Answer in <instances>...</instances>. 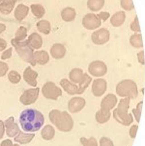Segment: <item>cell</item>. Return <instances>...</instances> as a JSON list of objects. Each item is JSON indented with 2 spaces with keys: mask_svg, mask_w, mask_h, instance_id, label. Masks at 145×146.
<instances>
[{
  "mask_svg": "<svg viewBox=\"0 0 145 146\" xmlns=\"http://www.w3.org/2000/svg\"><path fill=\"white\" fill-rule=\"evenodd\" d=\"M126 20V14L123 11L117 12L111 17L110 22L114 27H118L121 26L125 22Z\"/></svg>",
  "mask_w": 145,
  "mask_h": 146,
  "instance_id": "cell-18",
  "label": "cell"
},
{
  "mask_svg": "<svg viewBox=\"0 0 145 146\" xmlns=\"http://www.w3.org/2000/svg\"><path fill=\"white\" fill-rule=\"evenodd\" d=\"M82 24L86 29L93 30L101 25V20L97 15L93 13H88L85 15L82 20Z\"/></svg>",
  "mask_w": 145,
  "mask_h": 146,
  "instance_id": "cell-9",
  "label": "cell"
},
{
  "mask_svg": "<svg viewBox=\"0 0 145 146\" xmlns=\"http://www.w3.org/2000/svg\"><path fill=\"white\" fill-rule=\"evenodd\" d=\"M17 0H3L0 4V12L3 14L10 13L14 7Z\"/></svg>",
  "mask_w": 145,
  "mask_h": 146,
  "instance_id": "cell-20",
  "label": "cell"
},
{
  "mask_svg": "<svg viewBox=\"0 0 145 146\" xmlns=\"http://www.w3.org/2000/svg\"><path fill=\"white\" fill-rule=\"evenodd\" d=\"M44 121V117L41 112L32 109L23 111L20 117L21 127L26 132H36L39 130Z\"/></svg>",
  "mask_w": 145,
  "mask_h": 146,
  "instance_id": "cell-1",
  "label": "cell"
},
{
  "mask_svg": "<svg viewBox=\"0 0 145 146\" xmlns=\"http://www.w3.org/2000/svg\"><path fill=\"white\" fill-rule=\"evenodd\" d=\"M83 74L82 69L79 68H73L69 73V78L73 82L79 83L82 79Z\"/></svg>",
  "mask_w": 145,
  "mask_h": 146,
  "instance_id": "cell-27",
  "label": "cell"
},
{
  "mask_svg": "<svg viewBox=\"0 0 145 146\" xmlns=\"http://www.w3.org/2000/svg\"><path fill=\"white\" fill-rule=\"evenodd\" d=\"M13 146H19V145H13Z\"/></svg>",
  "mask_w": 145,
  "mask_h": 146,
  "instance_id": "cell-49",
  "label": "cell"
},
{
  "mask_svg": "<svg viewBox=\"0 0 145 146\" xmlns=\"http://www.w3.org/2000/svg\"><path fill=\"white\" fill-rule=\"evenodd\" d=\"M5 125L7 128V133L9 137L15 136L19 130V128L17 123L14 122L13 117H10L5 122Z\"/></svg>",
  "mask_w": 145,
  "mask_h": 146,
  "instance_id": "cell-14",
  "label": "cell"
},
{
  "mask_svg": "<svg viewBox=\"0 0 145 146\" xmlns=\"http://www.w3.org/2000/svg\"><path fill=\"white\" fill-rule=\"evenodd\" d=\"M27 36V30L24 27H20L17 30L15 34V40L21 41L24 39Z\"/></svg>",
  "mask_w": 145,
  "mask_h": 146,
  "instance_id": "cell-33",
  "label": "cell"
},
{
  "mask_svg": "<svg viewBox=\"0 0 145 146\" xmlns=\"http://www.w3.org/2000/svg\"><path fill=\"white\" fill-rule=\"evenodd\" d=\"M31 9L32 14L38 19L42 18L45 14V9L41 4H32Z\"/></svg>",
  "mask_w": 145,
  "mask_h": 146,
  "instance_id": "cell-32",
  "label": "cell"
},
{
  "mask_svg": "<svg viewBox=\"0 0 145 146\" xmlns=\"http://www.w3.org/2000/svg\"><path fill=\"white\" fill-rule=\"evenodd\" d=\"M129 41L131 45L134 48H142L144 46L142 35L141 34L135 33L134 34L131 36Z\"/></svg>",
  "mask_w": 145,
  "mask_h": 146,
  "instance_id": "cell-29",
  "label": "cell"
},
{
  "mask_svg": "<svg viewBox=\"0 0 145 146\" xmlns=\"http://www.w3.org/2000/svg\"><path fill=\"white\" fill-rule=\"evenodd\" d=\"M4 133V126L2 121H0V139L3 137Z\"/></svg>",
  "mask_w": 145,
  "mask_h": 146,
  "instance_id": "cell-46",
  "label": "cell"
},
{
  "mask_svg": "<svg viewBox=\"0 0 145 146\" xmlns=\"http://www.w3.org/2000/svg\"><path fill=\"white\" fill-rule=\"evenodd\" d=\"M38 74L33 71L30 67H28L25 70L24 73V78L25 80L30 86H36L37 85L36 79Z\"/></svg>",
  "mask_w": 145,
  "mask_h": 146,
  "instance_id": "cell-17",
  "label": "cell"
},
{
  "mask_svg": "<svg viewBox=\"0 0 145 146\" xmlns=\"http://www.w3.org/2000/svg\"><path fill=\"white\" fill-rule=\"evenodd\" d=\"M110 33L106 28H101L94 32L92 34L91 40L97 45H102L106 43L109 40Z\"/></svg>",
  "mask_w": 145,
  "mask_h": 146,
  "instance_id": "cell-8",
  "label": "cell"
},
{
  "mask_svg": "<svg viewBox=\"0 0 145 146\" xmlns=\"http://www.w3.org/2000/svg\"><path fill=\"white\" fill-rule=\"evenodd\" d=\"M138 128V127L137 125H133L131 127L129 131V134L131 138H135L136 137Z\"/></svg>",
  "mask_w": 145,
  "mask_h": 146,
  "instance_id": "cell-42",
  "label": "cell"
},
{
  "mask_svg": "<svg viewBox=\"0 0 145 146\" xmlns=\"http://www.w3.org/2000/svg\"><path fill=\"white\" fill-rule=\"evenodd\" d=\"M12 48H10L7 50H6L2 55L1 59L2 60H6L10 58L12 55Z\"/></svg>",
  "mask_w": 145,
  "mask_h": 146,
  "instance_id": "cell-43",
  "label": "cell"
},
{
  "mask_svg": "<svg viewBox=\"0 0 145 146\" xmlns=\"http://www.w3.org/2000/svg\"><path fill=\"white\" fill-rule=\"evenodd\" d=\"M2 1H3V0H0V2H1Z\"/></svg>",
  "mask_w": 145,
  "mask_h": 146,
  "instance_id": "cell-50",
  "label": "cell"
},
{
  "mask_svg": "<svg viewBox=\"0 0 145 146\" xmlns=\"http://www.w3.org/2000/svg\"><path fill=\"white\" fill-rule=\"evenodd\" d=\"M5 29H6V26L5 25L2 24H0V34L3 31H5Z\"/></svg>",
  "mask_w": 145,
  "mask_h": 146,
  "instance_id": "cell-48",
  "label": "cell"
},
{
  "mask_svg": "<svg viewBox=\"0 0 145 146\" xmlns=\"http://www.w3.org/2000/svg\"><path fill=\"white\" fill-rule=\"evenodd\" d=\"M80 141L83 146H98L97 142L93 137H91L89 139L83 137L81 138Z\"/></svg>",
  "mask_w": 145,
  "mask_h": 146,
  "instance_id": "cell-36",
  "label": "cell"
},
{
  "mask_svg": "<svg viewBox=\"0 0 145 146\" xmlns=\"http://www.w3.org/2000/svg\"><path fill=\"white\" fill-rule=\"evenodd\" d=\"M62 19L66 22H71L74 20L76 16V13L74 9L67 7L64 9L61 12Z\"/></svg>",
  "mask_w": 145,
  "mask_h": 146,
  "instance_id": "cell-21",
  "label": "cell"
},
{
  "mask_svg": "<svg viewBox=\"0 0 145 146\" xmlns=\"http://www.w3.org/2000/svg\"><path fill=\"white\" fill-rule=\"evenodd\" d=\"M11 43L15 47L16 51L22 60L30 63L32 66H36V62L33 57V50L29 45L28 40L20 42L13 39L11 41Z\"/></svg>",
  "mask_w": 145,
  "mask_h": 146,
  "instance_id": "cell-5",
  "label": "cell"
},
{
  "mask_svg": "<svg viewBox=\"0 0 145 146\" xmlns=\"http://www.w3.org/2000/svg\"><path fill=\"white\" fill-rule=\"evenodd\" d=\"M107 83L104 79H98L94 80L92 86V92L96 97H101L107 90Z\"/></svg>",
  "mask_w": 145,
  "mask_h": 146,
  "instance_id": "cell-12",
  "label": "cell"
},
{
  "mask_svg": "<svg viewBox=\"0 0 145 146\" xmlns=\"http://www.w3.org/2000/svg\"><path fill=\"white\" fill-rule=\"evenodd\" d=\"M91 77L89 76L87 73L83 74L82 79L79 82V94H82L85 92V90L89 86L92 81Z\"/></svg>",
  "mask_w": 145,
  "mask_h": 146,
  "instance_id": "cell-22",
  "label": "cell"
},
{
  "mask_svg": "<svg viewBox=\"0 0 145 146\" xmlns=\"http://www.w3.org/2000/svg\"><path fill=\"white\" fill-rule=\"evenodd\" d=\"M29 10V8L27 6L24 4H19L15 11V19L19 21H21L27 16Z\"/></svg>",
  "mask_w": 145,
  "mask_h": 146,
  "instance_id": "cell-19",
  "label": "cell"
},
{
  "mask_svg": "<svg viewBox=\"0 0 145 146\" xmlns=\"http://www.w3.org/2000/svg\"><path fill=\"white\" fill-rule=\"evenodd\" d=\"M97 16L99 18L100 20H102L103 22H104V21H106L107 19L110 16V14L108 12H102L99 14L97 15Z\"/></svg>",
  "mask_w": 145,
  "mask_h": 146,
  "instance_id": "cell-41",
  "label": "cell"
},
{
  "mask_svg": "<svg viewBox=\"0 0 145 146\" xmlns=\"http://www.w3.org/2000/svg\"><path fill=\"white\" fill-rule=\"evenodd\" d=\"M130 27H131V30L133 31L141 32V30H140L139 23L137 15H136L133 22L131 23Z\"/></svg>",
  "mask_w": 145,
  "mask_h": 146,
  "instance_id": "cell-38",
  "label": "cell"
},
{
  "mask_svg": "<svg viewBox=\"0 0 145 146\" xmlns=\"http://www.w3.org/2000/svg\"><path fill=\"white\" fill-rule=\"evenodd\" d=\"M88 72L93 76L101 77L108 72V68L105 63L102 61L96 60L90 63L88 66Z\"/></svg>",
  "mask_w": 145,
  "mask_h": 146,
  "instance_id": "cell-7",
  "label": "cell"
},
{
  "mask_svg": "<svg viewBox=\"0 0 145 146\" xmlns=\"http://www.w3.org/2000/svg\"><path fill=\"white\" fill-rule=\"evenodd\" d=\"M121 4L122 7L126 11H131L134 9L132 0H121Z\"/></svg>",
  "mask_w": 145,
  "mask_h": 146,
  "instance_id": "cell-35",
  "label": "cell"
},
{
  "mask_svg": "<svg viewBox=\"0 0 145 146\" xmlns=\"http://www.w3.org/2000/svg\"><path fill=\"white\" fill-rule=\"evenodd\" d=\"M33 57L35 62L41 65L46 64L49 60L48 54L45 51H36L34 53Z\"/></svg>",
  "mask_w": 145,
  "mask_h": 146,
  "instance_id": "cell-23",
  "label": "cell"
},
{
  "mask_svg": "<svg viewBox=\"0 0 145 146\" xmlns=\"http://www.w3.org/2000/svg\"><path fill=\"white\" fill-rule=\"evenodd\" d=\"M105 3V0H88L87 7L91 11L97 12L102 9Z\"/></svg>",
  "mask_w": 145,
  "mask_h": 146,
  "instance_id": "cell-25",
  "label": "cell"
},
{
  "mask_svg": "<svg viewBox=\"0 0 145 146\" xmlns=\"http://www.w3.org/2000/svg\"><path fill=\"white\" fill-rule=\"evenodd\" d=\"M143 104V101H140L137 105L136 109H134L132 110L133 113L135 117L136 121L138 123H139L140 121Z\"/></svg>",
  "mask_w": 145,
  "mask_h": 146,
  "instance_id": "cell-34",
  "label": "cell"
},
{
  "mask_svg": "<svg viewBox=\"0 0 145 146\" xmlns=\"http://www.w3.org/2000/svg\"><path fill=\"white\" fill-rule=\"evenodd\" d=\"M35 136L34 134H26L20 131L17 137L14 139L15 141L21 144H26L31 141Z\"/></svg>",
  "mask_w": 145,
  "mask_h": 146,
  "instance_id": "cell-26",
  "label": "cell"
},
{
  "mask_svg": "<svg viewBox=\"0 0 145 146\" xmlns=\"http://www.w3.org/2000/svg\"><path fill=\"white\" fill-rule=\"evenodd\" d=\"M117 98L116 96L113 94H107L101 101V110L102 111L109 112L114 108L117 104Z\"/></svg>",
  "mask_w": 145,
  "mask_h": 146,
  "instance_id": "cell-10",
  "label": "cell"
},
{
  "mask_svg": "<svg viewBox=\"0 0 145 146\" xmlns=\"http://www.w3.org/2000/svg\"><path fill=\"white\" fill-rule=\"evenodd\" d=\"M60 85L65 91L71 95L78 94L79 88L75 84H73L66 79H62L60 82Z\"/></svg>",
  "mask_w": 145,
  "mask_h": 146,
  "instance_id": "cell-16",
  "label": "cell"
},
{
  "mask_svg": "<svg viewBox=\"0 0 145 146\" xmlns=\"http://www.w3.org/2000/svg\"><path fill=\"white\" fill-rule=\"evenodd\" d=\"M42 92L45 98L54 100H57L58 97L61 96L62 94L61 89L51 82H47L43 86Z\"/></svg>",
  "mask_w": 145,
  "mask_h": 146,
  "instance_id": "cell-6",
  "label": "cell"
},
{
  "mask_svg": "<svg viewBox=\"0 0 145 146\" xmlns=\"http://www.w3.org/2000/svg\"><path fill=\"white\" fill-rule=\"evenodd\" d=\"M54 129L51 125H48L45 126L41 132L42 137L46 140L52 139L55 135Z\"/></svg>",
  "mask_w": 145,
  "mask_h": 146,
  "instance_id": "cell-28",
  "label": "cell"
},
{
  "mask_svg": "<svg viewBox=\"0 0 145 146\" xmlns=\"http://www.w3.org/2000/svg\"><path fill=\"white\" fill-rule=\"evenodd\" d=\"M49 118L51 122L60 131L68 132L72 129L73 121L67 111L53 110L50 113Z\"/></svg>",
  "mask_w": 145,
  "mask_h": 146,
  "instance_id": "cell-2",
  "label": "cell"
},
{
  "mask_svg": "<svg viewBox=\"0 0 145 146\" xmlns=\"http://www.w3.org/2000/svg\"><path fill=\"white\" fill-rule=\"evenodd\" d=\"M1 146H13L12 141L9 139H7L2 142Z\"/></svg>",
  "mask_w": 145,
  "mask_h": 146,
  "instance_id": "cell-47",
  "label": "cell"
},
{
  "mask_svg": "<svg viewBox=\"0 0 145 146\" xmlns=\"http://www.w3.org/2000/svg\"><path fill=\"white\" fill-rule=\"evenodd\" d=\"M111 113L110 111L106 112L99 111L96 114V121L100 123H103L107 122L110 118Z\"/></svg>",
  "mask_w": 145,
  "mask_h": 146,
  "instance_id": "cell-31",
  "label": "cell"
},
{
  "mask_svg": "<svg viewBox=\"0 0 145 146\" xmlns=\"http://www.w3.org/2000/svg\"><path fill=\"white\" fill-rule=\"evenodd\" d=\"M66 53V49L63 44L57 43L54 44L50 50V54L54 58L57 60L62 59Z\"/></svg>",
  "mask_w": 145,
  "mask_h": 146,
  "instance_id": "cell-15",
  "label": "cell"
},
{
  "mask_svg": "<svg viewBox=\"0 0 145 146\" xmlns=\"http://www.w3.org/2000/svg\"><path fill=\"white\" fill-rule=\"evenodd\" d=\"M39 92V88L30 89L25 91L21 97V102L25 105L34 103L37 99Z\"/></svg>",
  "mask_w": 145,
  "mask_h": 146,
  "instance_id": "cell-11",
  "label": "cell"
},
{
  "mask_svg": "<svg viewBox=\"0 0 145 146\" xmlns=\"http://www.w3.org/2000/svg\"><path fill=\"white\" fill-rule=\"evenodd\" d=\"M7 44L3 39L0 38V51L3 50L7 47Z\"/></svg>",
  "mask_w": 145,
  "mask_h": 146,
  "instance_id": "cell-45",
  "label": "cell"
},
{
  "mask_svg": "<svg viewBox=\"0 0 145 146\" xmlns=\"http://www.w3.org/2000/svg\"><path fill=\"white\" fill-rule=\"evenodd\" d=\"M37 27L40 32L45 34H48L51 30L50 23L45 20H42L38 22Z\"/></svg>",
  "mask_w": 145,
  "mask_h": 146,
  "instance_id": "cell-30",
  "label": "cell"
},
{
  "mask_svg": "<svg viewBox=\"0 0 145 146\" xmlns=\"http://www.w3.org/2000/svg\"><path fill=\"white\" fill-rule=\"evenodd\" d=\"M130 99L129 98L121 99L117 108L113 111L114 118L119 123L125 126H129L134 121L132 114H128Z\"/></svg>",
  "mask_w": 145,
  "mask_h": 146,
  "instance_id": "cell-3",
  "label": "cell"
},
{
  "mask_svg": "<svg viewBox=\"0 0 145 146\" xmlns=\"http://www.w3.org/2000/svg\"><path fill=\"white\" fill-rule=\"evenodd\" d=\"M8 78L9 81L13 83H17L21 80L20 75L15 71L10 72L8 74Z\"/></svg>",
  "mask_w": 145,
  "mask_h": 146,
  "instance_id": "cell-37",
  "label": "cell"
},
{
  "mask_svg": "<svg viewBox=\"0 0 145 146\" xmlns=\"http://www.w3.org/2000/svg\"><path fill=\"white\" fill-rule=\"evenodd\" d=\"M100 146H114L113 142L110 139L105 137L101 138L100 140Z\"/></svg>",
  "mask_w": 145,
  "mask_h": 146,
  "instance_id": "cell-39",
  "label": "cell"
},
{
  "mask_svg": "<svg viewBox=\"0 0 145 146\" xmlns=\"http://www.w3.org/2000/svg\"><path fill=\"white\" fill-rule=\"evenodd\" d=\"M138 58L139 62L142 65H144V50L141 51L138 54Z\"/></svg>",
  "mask_w": 145,
  "mask_h": 146,
  "instance_id": "cell-44",
  "label": "cell"
},
{
  "mask_svg": "<svg viewBox=\"0 0 145 146\" xmlns=\"http://www.w3.org/2000/svg\"><path fill=\"white\" fill-rule=\"evenodd\" d=\"M85 104V100L83 98L74 97L68 102V110L71 113H77L84 108Z\"/></svg>",
  "mask_w": 145,
  "mask_h": 146,
  "instance_id": "cell-13",
  "label": "cell"
},
{
  "mask_svg": "<svg viewBox=\"0 0 145 146\" xmlns=\"http://www.w3.org/2000/svg\"><path fill=\"white\" fill-rule=\"evenodd\" d=\"M8 70L7 65L4 62H0V76L5 75Z\"/></svg>",
  "mask_w": 145,
  "mask_h": 146,
  "instance_id": "cell-40",
  "label": "cell"
},
{
  "mask_svg": "<svg viewBox=\"0 0 145 146\" xmlns=\"http://www.w3.org/2000/svg\"><path fill=\"white\" fill-rule=\"evenodd\" d=\"M28 42L34 48L38 49L42 47V39L41 36L37 33H33L29 36Z\"/></svg>",
  "mask_w": 145,
  "mask_h": 146,
  "instance_id": "cell-24",
  "label": "cell"
},
{
  "mask_svg": "<svg viewBox=\"0 0 145 146\" xmlns=\"http://www.w3.org/2000/svg\"><path fill=\"white\" fill-rule=\"evenodd\" d=\"M116 93L120 97L135 99L138 94V86L136 82L130 80L120 82L116 88Z\"/></svg>",
  "mask_w": 145,
  "mask_h": 146,
  "instance_id": "cell-4",
  "label": "cell"
}]
</instances>
